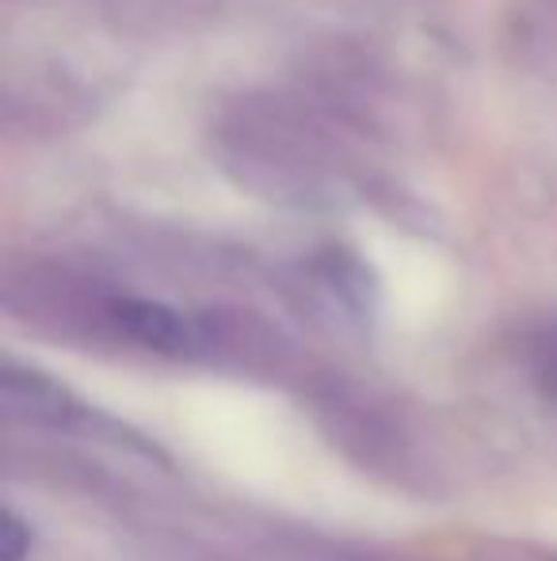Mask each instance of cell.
Listing matches in <instances>:
<instances>
[{"instance_id": "obj_2", "label": "cell", "mask_w": 557, "mask_h": 561, "mask_svg": "<svg viewBox=\"0 0 557 561\" xmlns=\"http://www.w3.org/2000/svg\"><path fill=\"white\" fill-rule=\"evenodd\" d=\"M115 325L141 347H156V352H176L187 340V325L172 306L149 302V298H123L112 310Z\"/></svg>"}, {"instance_id": "obj_1", "label": "cell", "mask_w": 557, "mask_h": 561, "mask_svg": "<svg viewBox=\"0 0 557 561\" xmlns=\"http://www.w3.org/2000/svg\"><path fill=\"white\" fill-rule=\"evenodd\" d=\"M0 401L8 405V413L38 424H69L77 416L73 393L27 367H8L0 375Z\"/></svg>"}, {"instance_id": "obj_3", "label": "cell", "mask_w": 557, "mask_h": 561, "mask_svg": "<svg viewBox=\"0 0 557 561\" xmlns=\"http://www.w3.org/2000/svg\"><path fill=\"white\" fill-rule=\"evenodd\" d=\"M35 550V531L15 508H4L0 516V561H27Z\"/></svg>"}]
</instances>
